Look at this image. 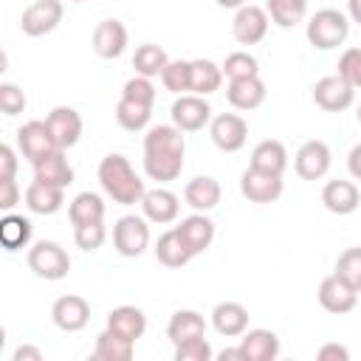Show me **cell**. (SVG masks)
<instances>
[{
	"instance_id": "obj_1",
	"label": "cell",
	"mask_w": 361,
	"mask_h": 361,
	"mask_svg": "<svg viewBox=\"0 0 361 361\" xmlns=\"http://www.w3.org/2000/svg\"><path fill=\"white\" fill-rule=\"evenodd\" d=\"M175 124L149 127L144 135V172L152 180H175L183 169L186 141Z\"/></svg>"
},
{
	"instance_id": "obj_2",
	"label": "cell",
	"mask_w": 361,
	"mask_h": 361,
	"mask_svg": "<svg viewBox=\"0 0 361 361\" xmlns=\"http://www.w3.org/2000/svg\"><path fill=\"white\" fill-rule=\"evenodd\" d=\"M99 183H102V189H104V195L113 200V203H118V206H133V203H141V197H144V180L135 175V169H133V164L124 158V155H118V152H110V155H104L102 161H99Z\"/></svg>"
},
{
	"instance_id": "obj_3",
	"label": "cell",
	"mask_w": 361,
	"mask_h": 361,
	"mask_svg": "<svg viewBox=\"0 0 361 361\" xmlns=\"http://www.w3.org/2000/svg\"><path fill=\"white\" fill-rule=\"evenodd\" d=\"M347 34H350V20L338 8H322L307 23V42L319 51H330V48L344 45Z\"/></svg>"
},
{
	"instance_id": "obj_4",
	"label": "cell",
	"mask_w": 361,
	"mask_h": 361,
	"mask_svg": "<svg viewBox=\"0 0 361 361\" xmlns=\"http://www.w3.org/2000/svg\"><path fill=\"white\" fill-rule=\"evenodd\" d=\"M28 268L34 271V276L39 279H48V282H56V279H65L68 271H71V257L68 251L54 243V240H39L28 248V257H25Z\"/></svg>"
},
{
	"instance_id": "obj_5",
	"label": "cell",
	"mask_w": 361,
	"mask_h": 361,
	"mask_svg": "<svg viewBox=\"0 0 361 361\" xmlns=\"http://www.w3.org/2000/svg\"><path fill=\"white\" fill-rule=\"evenodd\" d=\"M17 147L23 152V158L34 166L39 161H45L48 155H54L59 147H56V138L48 127V121H25L20 130H17Z\"/></svg>"
},
{
	"instance_id": "obj_6",
	"label": "cell",
	"mask_w": 361,
	"mask_h": 361,
	"mask_svg": "<svg viewBox=\"0 0 361 361\" xmlns=\"http://www.w3.org/2000/svg\"><path fill=\"white\" fill-rule=\"evenodd\" d=\"M113 245L121 257H141L149 245V226L144 217L124 214L113 226Z\"/></svg>"
},
{
	"instance_id": "obj_7",
	"label": "cell",
	"mask_w": 361,
	"mask_h": 361,
	"mask_svg": "<svg viewBox=\"0 0 361 361\" xmlns=\"http://www.w3.org/2000/svg\"><path fill=\"white\" fill-rule=\"evenodd\" d=\"M169 113H172V124L183 133H197L212 121V104L206 102V96H197V93L178 96Z\"/></svg>"
},
{
	"instance_id": "obj_8",
	"label": "cell",
	"mask_w": 361,
	"mask_h": 361,
	"mask_svg": "<svg viewBox=\"0 0 361 361\" xmlns=\"http://www.w3.org/2000/svg\"><path fill=\"white\" fill-rule=\"evenodd\" d=\"M209 135L214 141L217 149L223 152H237L245 147V138H248V124L243 116L237 113H220L209 121Z\"/></svg>"
},
{
	"instance_id": "obj_9",
	"label": "cell",
	"mask_w": 361,
	"mask_h": 361,
	"mask_svg": "<svg viewBox=\"0 0 361 361\" xmlns=\"http://www.w3.org/2000/svg\"><path fill=\"white\" fill-rule=\"evenodd\" d=\"M313 102L327 113H341L355 102V87L344 76H324L313 85Z\"/></svg>"
},
{
	"instance_id": "obj_10",
	"label": "cell",
	"mask_w": 361,
	"mask_h": 361,
	"mask_svg": "<svg viewBox=\"0 0 361 361\" xmlns=\"http://www.w3.org/2000/svg\"><path fill=\"white\" fill-rule=\"evenodd\" d=\"M62 3L59 0H34L23 17H20V28L23 34L28 37H42V34H51L59 23H62Z\"/></svg>"
},
{
	"instance_id": "obj_11",
	"label": "cell",
	"mask_w": 361,
	"mask_h": 361,
	"mask_svg": "<svg viewBox=\"0 0 361 361\" xmlns=\"http://www.w3.org/2000/svg\"><path fill=\"white\" fill-rule=\"evenodd\" d=\"M268 11L259 8V6H240L237 14H234V23H231V34L240 45H257L265 39L268 34Z\"/></svg>"
},
{
	"instance_id": "obj_12",
	"label": "cell",
	"mask_w": 361,
	"mask_h": 361,
	"mask_svg": "<svg viewBox=\"0 0 361 361\" xmlns=\"http://www.w3.org/2000/svg\"><path fill=\"white\" fill-rule=\"evenodd\" d=\"M330 161H333L330 147H327L324 141L313 138V141H305V144L299 147V152H296V158H293V169H296V175H299L302 180H319V178L327 175Z\"/></svg>"
},
{
	"instance_id": "obj_13",
	"label": "cell",
	"mask_w": 361,
	"mask_h": 361,
	"mask_svg": "<svg viewBox=\"0 0 361 361\" xmlns=\"http://www.w3.org/2000/svg\"><path fill=\"white\" fill-rule=\"evenodd\" d=\"M319 305H322L327 313H336V316L350 313V310L358 305V290H355L347 279H341L338 274H330V276H324L322 285H319Z\"/></svg>"
},
{
	"instance_id": "obj_14",
	"label": "cell",
	"mask_w": 361,
	"mask_h": 361,
	"mask_svg": "<svg viewBox=\"0 0 361 361\" xmlns=\"http://www.w3.org/2000/svg\"><path fill=\"white\" fill-rule=\"evenodd\" d=\"M285 189L282 175H271V172H259V169H245L240 178V192L243 197H248L251 203H274L279 200Z\"/></svg>"
},
{
	"instance_id": "obj_15",
	"label": "cell",
	"mask_w": 361,
	"mask_h": 361,
	"mask_svg": "<svg viewBox=\"0 0 361 361\" xmlns=\"http://www.w3.org/2000/svg\"><path fill=\"white\" fill-rule=\"evenodd\" d=\"M51 319L59 330L65 333H79L82 327H87L90 322V305L85 296H76V293H65L54 302L51 307Z\"/></svg>"
},
{
	"instance_id": "obj_16",
	"label": "cell",
	"mask_w": 361,
	"mask_h": 361,
	"mask_svg": "<svg viewBox=\"0 0 361 361\" xmlns=\"http://www.w3.org/2000/svg\"><path fill=\"white\" fill-rule=\"evenodd\" d=\"M175 231H178V237L183 240V245H186V251H189L192 257L203 254V251L214 243V223L206 217V212H197V214L183 217V220L175 226Z\"/></svg>"
},
{
	"instance_id": "obj_17",
	"label": "cell",
	"mask_w": 361,
	"mask_h": 361,
	"mask_svg": "<svg viewBox=\"0 0 361 361\" xmlns=\"http://www.w3.org/2000/svg\"><path fill=\"white\" fill-rule=\"evenodd\" d=\"M322 203L327 212L333 214H353L358 206H361V192L353 180H327L324 189H322Z\"/></svg>"
},
{
	"instance_id": "obj_18",
	"label": "cell",
	"mask_w": 361,
	"mask_h": 361,
	"mask_svg": "<svg viewBox=\"0 0 361 361\" xmlns=\"http://www.w3.org/2000/svg\"><path fill=\"white\" fill-rule=\"evenodd\" d=\"M141 212L149 223L166 226V223L178 220L180 203H178V195H172L169 189H147L141 197Z\"/></svg>"
},
{
	"instance_id": "obj_19",
	"label": "cell",
	"mask_w": 361,
	"mask_h": 361,
	"mask_svg": "<svg viewBox=\"0 0 361 361\" xmlns=\"http://www.w3.org/2000/svg\"><path fill=\"white\" fill-rule=\"evenodd\" d=\"M237 347L243 353V361H274L279 355V338L274 330H265V327L245 330Z\"/></svg>"
},
{
	"instance_id": "obj_20",
	"label": "cell",
	"mask_w": 361,
	"mask_h": 361,
	"mask_svg": "<svg viewBox=\"0 0 361 361\" xmlns=\"http://www.w3.org/2000/svg\"><path fill=\"white\" fill-rule=\"evenodd\" d=\"M127 48V28L118 20H102L93 28V51L102 59H118Z\"/></svg>"
},
{
	"instance_id": "obj_21",
	"label": "cell",
	"mask_w": 361,
	"mask_h": 361,
	"mask_svg": "<svg viewBox=\"0 0 361 361\" xmlns=\"http://www.w3.org/2000/svg\"><path fill=\"white\" fill-rule=\"evenodd\" d=\"M45 121H48L59 149H71L82 138V116L73 107H54Z\"/></svg>"
},
{
	"instance_id": "obj_22",
	"label": "cell",
	"mask_w": 361,
	"mask_h": 361,
	"mask_svg": "<svg viewBox=\"0 0 361 361\" xmlns=\"http://www.w3.org/2000/svg\"><path fill=\"white\" fill-rule=\"evenodd\" d=\"M265 82L259 76H245V79H228L226 99L237 110H254L265 102Z\"/></svg>"
},
{
	"instance_id": "obj_23",
	"label": "cell",
	"mask_w": 361,
	"mask_h": 361,
	"mask_svg": "<svg viewBox=\"0 0 361 361\" xmlns=\"http://www.w3.org/2000/svg\"><path fill=\"white\" fill-rule=\"evenodd\" d=\"M107 330H113V333H118L130 341H138L147 330V316L135 305H118L107 313Z\"/></svg>"
},
{
	"instance_id": "obj_24",
	"label": "cell",
	"mask_w": 361,
	"mask_h": 361,
	"mask_svg": "<svg viewBox=\"0 0 361 361\" xmlns=\"http://www.w3.org/2000/svg\"><path fill=\"white\" fill-rule=\"evenodd\" d=\"M212 324L220 336L226 338H237L248 330V310L240 302H220L212 310Z\"/></svg>"
},
{
	"instance_id": "obj_25",
	"label": "cell",
	"mask_w": 361,
	"mask_h": 361,
	"mask_svg": "<svg viewBox=\"0 0 361 361\" xmlns=\"http://www.w3.org/2000/svg\"><path fill=\"white\" fill-rule=\"evenodd\" d=\"M251 169L259 172H271V175H282L288 169V149L282 141L276 138H265L251 149Z\"/></svg>"
},
{
	"instance_id": "obj_26",
	"label": "cell",
	"mask_w": 361,
	"mask_h": 361,
	"mask_svg": "<svg viewBox=\"0 0 361 361\" xmlns=\"http://www.w3.org/2000/svg\"><path fill=\"white\" fill-rule=\"evenodd\" d=\"M220 183L212 175H197L183 186V200L195 209V212H212L220 203Z\"/></svg>"
},
{
	"instance_id": "obj_27",
	"label": "cell",
	"mask_w": 361,
	"mask_h": 361,
	"mask_svg": "<svg viewBox=\"0 0 361 361\" xmlns=\"http://www.w3.org/2000/svg\"><path fill=\"white\" fill-rule=\"evenodd\" d=\"M34 180L48 183V186H59L68 189L73 183V166L65 158V149H56L54 155H48L45 161L34 164Z\"/></svg>"
},
{
	"instance_id": "obj_28",
	"label": "cell",
	"mask_w": 361,
	"mask_h": 361,
	"mask_svg": "<svg viewBox=\"0 0 361 361\" xmlns=\"http://www.w3.org/2000/svg\"><path fill=\"white\" fill-rule=\"evenodd\" d=\"M206 336V319L197 310H175L166 324V338L172 344H183L189 338Z\"/></svg>"
},
{
	"instance_id": "obj_29",
	"label": "cell",
	"mask_w": 361,
	"mask_h": 361,
	"mask_svg": "<svg viewBox=\"0 0 361 361\" xmlns=\"http://www.w3.org/2000/svg\"><path fill=\"white\" fill-rule=\"evenodd\" d=\"M62 203H65V189H59V186L31 180L25 189V206L34 214H56L62 209Z\"/></svg>"
},
{
	"instance_id": "obj_30",
	"label": "cell",
	"mask_w": 361,
	"mask_h": 361,
	"mask_svg": "<svg viewBox=\"0 0 361 361\" xmlns=\"http://www.w3.org/2000/svg\"><path fill=\"white\" fill-rule=\"evenodd\" d=\"M135 353V341L113 333V330H102L96 336V347H93V358L99 361H130Z\"/></svg>"
},
{
	"instance_id": "obj_31",
	"label": "cell",
	"mask_w": 361,
	"mask_h": 361,
	"mask_svg": "<svg viewBox=\"0 0 361 361\" xmlns=\"http://www.w3.org/2000/svg\"><path fill=\"white\" fill-rule=\"evenodd\" d=\"M0 243L6 251H20L31 243V220L23 214H11L6 212V217L0 220Z\"/></svg>"
},
{
	"instance_id": "obj_32",
	"label": "cell",
	"mask_w": 361,
	"mask_h": 361,
	"mask_svg": "<svg viewBox=\"0 0 361 361\" xmlns=\"http://www.w3.org/2000/svg\"><path fill=\"white\" fill-rule=\"evenodd\" d=\"M155 259L161 262V265H166V268H180V265H186L189 259H192V254L186 251V245H183V240L178 237V231L175 228H169V231H164L158 240H155Z\"/></svg>"
},
{
	"instance_id": "obj_33",
	"label": "cell",
	"mask_w": 361,
	"mask_h": 361,
	"mask_svg": "<svg viewBox=\"0 0 361 361\" xmlns=\"http://www.w3.org/2000/svg\"><path fill=\"white\" fill-rule=\"evenodd\" d=\"M68 217L73 226L99 223V220H104V200L96 192H79L68 206Z\"/></svg>"
},
{
	"instance_id": "obj_34",
	"label": "cell",
	"mask_w": 361,
	"mask_h": 361,
	"mask_svg": "<svg viewBox=\"0 0 361 361\" xmlns=\"http://www.w3.org/2000/svg\"><path fill=\"white\" fill-rule=\"evenodd\" d=\"M166 62H169L166 51H164L161 45H155V42H144V45H138L135 54H133V68H135V73H138V76H147V79L161 76V71L166 68Z\"/></svg>"
},
{
	"instance_id": "obj_35",
	"label": "cell",
	"mask_w": 361,
	"mask_h": 361,
	"mask_svg": "<svg viewBox=\"0 0 361 361\" xmlns=\"http://www.w3.org/2000/svg\"><path fill=\"white\" fill-rule=\"evenodd\" d=\"M223 85V68L214 65L212 59H192V93L209 96L220 90Z\"/></svg>"
},
{
	"instance_id": "obj_36",
	"label": "cell",
	"mask_w": 361,
	"mask_h": 361,
	"mask_svg": "<svg viewBox=\"0 0 361 361\" xmlns=\"http://www.w3.org/2000/svg\"><path fill=\"white\" fill-rule=\"evenodd\" d=\"M268 17L279 25V28H293L305 20L307 14V0H268L265 3Z\"/></svg>"
},
{
	"instance_id": "obj_37",
	"label": "cell",
	"mask_w": 361,
	"mask_h": 361,
	"mask_svg": "<svg viewBox=\"0 0 361 361\" xmlns=\"http://www.w3.org/2000/svg\"><path fill=\"white\" fill-rule=\"evenodd\" d=\"M161 82L169 93H192V62L186 59H169L166 68L161 71Z\"/></svg>"
},
{
	"instance_id": "obj_38",
	"label": "cell",
	"mask_w": 361,
	"mask_h": 361,
	"mask_svg": "<svg viewBox=\"0 0 361 361\" xmlns=\"http://www.w3.org/2000/svg\"><path fill=\"white\" fill-rule=\"evenodd\" d=\"M152 118V107L149 104H138V102H130V99H118L116 104V121L130 130V133H138L149 124Z\"/></svg>"
},
{
	"instance_id": "obj_39",
	"label": "cell",
	"mask_w": 361,
	"mask_h": 361,
	"mask_svg": "<svg viewBox=\"0 0 361 361\" xmlns=\"http://www.w3.org/2000/svg\"><path fill=\"white\" fill-rule=\"evenodd\" d=\"M220 68H223V76H228V79L259 76V62H257L248 51H234V54H228Z\"/></svg>"
},
{
	"instance_id": "obj_40",
	"label": "cell",
	"mask_w": 361,
	"mask_h": 361,
	"mask_svg": "<svg viewBox=\"0 0 361 361\" xmlns=\"http://www.w3.org/2000/svg\"><path fill=\"white\" fill-rule=\"evenodd\" d=\"M336 274L361 293V248H347L336 259Z\"/></svg>"
},
{
	"instance_id": "obj_41",
	"label": "cell",
	"mask_w": 361,
	"mask_h": 361,
	"mask_svg": "<svg viewBox=\"0 0 361 361\" xmlns=\"http://www.w3.org/2000/svg\"><path fill=\"white\" fill-rule=\"evenodd\" d=\"M73 240L82 251H96L102 248V243L107 240V228H104V220L99 223H82V226H73Z\"/></svg>"
},
{
	"instance_id": "obj_42",
	"label": "cell",
	"mask_w": 361,
	"mask_h": 361,
	"mask_svg": "<svg viewBox=\"0 0 361 361\" xmlns=\"http://www.w3.org/2000/svg\"><path fill=\"white\" fill-rule=\"evenodd\" d=\"M121 99H130V102H138V104H155V87H152V82L147 79V76H133V79H127L124 82V87H121Z\"/></svg>"
},
{
	"instance_id": "obj_43",
	"label": "cell",
	"mask_w": 361,
	"mask_h": 361,
	"mask_svg": "<svg viewBox=\"0 0 361 361\" xmlns=\"http://www.w3.org/2000/svg\"><path fill=\"white\" fill-rule=\"evenodd\" d=\"M212 355L214 353H212V344L206 341V336L175 344V361H209Z\"/></svg>"
},
{
	"instance_id": "obj_44",
	"label": "cell",
	"mask_w": 361,
	"mask_h": 361,
	"mask_svg": "<svg viewBox=\"0 0 361 361\" xmlns=\"http://www.w3.org/2000/svg\"><path fill=\"white\" fill-rule=\"evenodd\" d=\"M338 76H344L355 90L361 87V48H347L338 56Z\"/></svg>"
},
{
	"instance_id": "obj_45",
	"label": "cell",
	"mask_w": 361,
	"mask_h": 361,
	"mask_svg": "<svg viewBox=\"0 0 361 361\" xmlns=\"http://www.w3.org/2000/svg\"><path fill=\"white\" fill-rule=\"evenodd\" d=\"M0 110H3L6 116L23 113V110H25V93H23L17 85L3 82V85H0Z\"/></svg>"
},
{
	"instance_id": "obj_46",
	"label": "cell",
	"mask_w": 361,
	"mask_h": 361,
	"mask_svg": "<svg viewBox=\"0 0 361 361\" xmlns=\"http://www.w3.org/2000/svg\"><path fill=\"white\" fill-rule=\"evenodd\" d=\"M20 203V186L14 178H0V209L11 212Z\"/></svg>"
},
{
	"instance_id": "obj_47",
	"label": "cell",
	"mask_w": 361,
	"mask_h": 361,
	"mask_svg": "<svg viewBox=\"0 0 361 361\" xmlns=\"http://www.w3.org/2000/svg\"><path fill=\"white\" fill-rule=\"evenodd\" d=\"M0 178H17V152L8 144L0 147Z\"/></svg>"
},
{
	"instance_id": "obj_48",
	"label": "cell",
	"mask_w": 361,
	"mask_h": 361,
	"mask_svg": "<svg viewBox=\"0 0 361 361\" xmlns=\"http://www.w3.org/2000/svg\"><path fill=\"white\" fill-rule=\"evenodd\" d=\"M319 361H350V350L341 344H324L319 347Z\"/></svg>"
},
{
	"instance_id": "obj_49",
	"label": "cell",
	"mask_w": 361,
	"mask_h": 361,
	"mask_svg": "<svg viewBox=\"0 0 361 361\" xmlns=\"http://www.w3.org/2000/svg\"><path fill=\"white\" fill-rule=\"evenodd\" d=\"M11 361H42V353L37 347H31V344H23V347L14 350Z\"/></svg>"
},
{
	"instance_id": "obj_50",
	"label": "cell",
	"mask_w": 361,
	"mask_h": 361,
	"mask_svg": "<svg viewBox=\"0 0 361 361\" xmlns=\"http://www.w3.org/2000/svg\"><path fill=\"white\" fill-rule=\"evenodd\" d=\"M347 169H350V175H353L355 180H361V144H355V147L350 149V155H347Z\"/></svg>"
},
{
	"instance_id": "obj_51",
	"label": "cell",
	"mask_w": 361,
	"mask_h": 361,
	"mask_svg": "<svg viewBox=\"0 0 361 361\" xmlns=\"http://www.w3.org/2000/svg\"><path fill=\"white\" fill-rule=\"evenodd\" d=\"M347 14H350L353 23L361 25V0H347Z\"/></svg>"
},
{
	"instance_id": "obj_52",
	"label": "cell",
	"mask_w": 361,
	"mask_h": 361,
	"mask_svg": "<svg viewBox=\"0 0 361 361\" xmlns=\"http://www.w3.org/2000/svg\"><path fill=\"white\" fill-rule=\"evenodd\" d=\"M217 358L220 361H243V353H240V347H234V350H223Z\"/></svg>"
},
{
	"instance_id": "obj_53",
	"label": "cell",
	"mask_w": 361,
	"mask_h": 361,
	"mask_svg": "<svg viewBox=\"0 0 361 361\" xmlns=\"http://www.w3.org/2000/svg\"><path fill=\"white\" fill-rule=\"evenodd\" d=\"M217 6H223V8H240V6H245V0H217Z\"/></svg>"
},
{
	"instance_id": "obj_54",
	"label": "cell",
	"mask_w": 361,
	"mask_h": 361,
	"mask_svg": "<svg viewBox=\"0 0 361 361\" xmlns=\"http://www.w3.org/2000/svg\"><path fill=\"white\" fill-rule=\"evenodd\" d=\"M355 116H358V124H361V104H358V113Z\"/></svg>"
},
{
	"instance_id": "obj_55",
	"label": "cell",
	"mask_w": 361,
	"mask_h": 361,
	"mask_svg": "<svg viewBox=\"0 0 361 361\" xmlns=\"http://www.w3.org/2000/svg\"><path fill=\"white\" fill-rule=\"evenodd\" d=\"M71 3H85V0H71Z\"/></svg>"
}]
</instances>
